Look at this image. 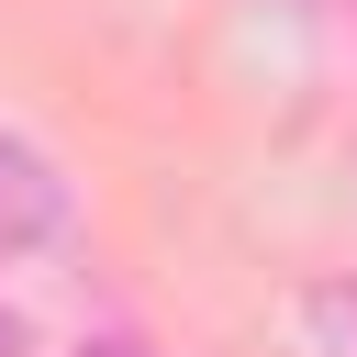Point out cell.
Returning <instances> with one entry per match:
<instances>
[{"label":"cell","mask_w":357,"mask_h":357,"mask_svg":"<svg viewBox=\"0 0 357 357\" xmlns=\"http://www.w3.org/2000/svg\"><path fill=\"white\" fill-rule=\"evenodd\" d=\"M67 234V178L33 134H0V257H33Z\"/></svg>","instance_id":"6da1fadb"},{"label":"cell","mask_w":357,"mask_h":357,"mask_svg":"<svg viewBox=\"0 0 357 357\" xmlns=\"http://www.w3.org/2000/svg\"><path fill=\"white\" fill-rule=\"evenodd\" d=\"M11 346H22V324H11V312H0V357H11Z\"/></svg>","instance_id":"7a4b0ae2"}]
</instances>
